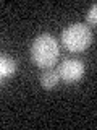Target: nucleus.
Instances as JSON below:
<instances>
[{
    "label": "nucleus",
    "mask_w": 97,
    "mask_h": 130,
    "mask_svg": "<svg viewBox=\"0 0 97 130\" xmlns=\"http://www.w3.org/2000/svg\"><path fill=\"white\" fill-rule=\"evenodd\" d=\"M58 42L48 32H42L32 41L31 59L39 68H52L58 60Z\"/></svg>",
    "instance_id": "f257e3e1"
},
{
    "label": "nucleus",
    "mask_w": 97,
    "mask_h": 130,
    "mask_svg": "<svg viewBox=\"0 0 97 130\" xmlns=\"http://www.w3.org/2000/svg\"><path fill=\"white\" fill-rule=\"evenodd\" d=\"M92 32L84 23H73L62 31V44L70 52H83L91 46Z\"/></svg>",
    "instance_id": "f03ea898"
},
{
    "label": "nucleus",
    "mask_w": 97,
    "mask_h": 130,
    "mask_svg": "<svg viewBox=\"0 0 97 130\" xmlns=\"http://www.w3.org/2000/svg\"><path fill=\"white\" fill-rule=\"evenodd\" d=\"M86 67L78 59H66L58 65V75L60 80L65 83H76L84 76Z\"/></svg>",
    "instance_id": "7ed1b4c3"
},
{
    "label": "nucleus",
    "mask_w": 97,
    "mask_h": 130,
    "mask_svg": "<svg viewBox=\"0 0 97 130\" xmlns=\"http://www.w3.org/2000/svg\"><path fill=\"white\" fill-rule=\"evenodd\" d=\"M16 60L13 57L7 55V54H2L0 57V76H2V83L5 80H8L11 75L16 73Z\"/></svg>",
    "instance_id": "20e7f679"
},
{
    "label": "nucleus",
    "mask_w": 97,
    "mask_h": 130,
    "mask_svg": "<svg viewBox=\"0 0 97 130\" xmlns=\"http://www.w3.org/2000/svg\"><path fill=\"white\" fill-rule=\"evenodd\" d=\"M58 80H60L58 70H52V68H45V72H42V75H40V85L45 89L55 88L58 85Z\"/></svg>",
    "instance_id": "39448f33"
},
{
    "label": "nucleus",
    "mask_w": 97,
    "mask_h": 130,
    "mask_svg": "<svg viewBox=\"0 0 97 130\" xmlns=\"http://www.w3.org/2000/svg\"><path fill=\"white\" fill-rule=\"evenodd\" d=\"M86 21L92 26H97V3H94L91 8L87 10V15H86Z\"/></svg>",
    "instance_id": "423d86ee"
}]
</instances>
